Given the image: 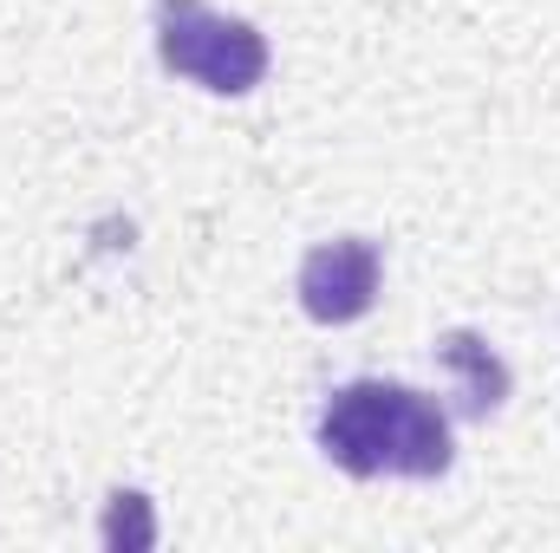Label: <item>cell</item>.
<instances>
[{
    "label": "cell",
    "mask_w": 560,
    "mask_h": 553,
    "mask_svg": "<svg viewBox=\"0 0 560 553\" xmlns=\"http://www.w3.org/2000/svg\"><path fill=\"white\" fill-rule=\"evenodd\" d=\"M156 541V521H150V502L138 489H118L112 508H105V548H150Z\"/></svg>",
    "instance_id": "cell-5"
},
{
    "label": "cell",
    "mask_w": 560,
    "mask_h": 553,
    "mask_svg": "<svg viewBox=\"0 0 560 553\" xmlns=\"http://www.w3.org/2000/svg\"><path fill=\"white\" fill-rule=\"evenodd\" d=\"M156 59L215 98H248L268 79L261 26L215 13L209 0H156Z\"/></svg>",
    "instance_id": "cell-2"
},
{
    "label": "cell",
    "mask_w": 560,
    "mask_h": 553,
    "mask_svg": "<svg viewBox=\"0 0 560 553\" xmlns=\"http://www.w3.org/2000/svg\"><path fill=\"white\" fill-rule=\"evenodd\" d=\"M436 365H443V378H450V398H456V411L463 416H495L509 404V365H502V352L482 339V332H443L436 339Z\"/></svg>",
    "instance_id": "cell-4"
},
{
    "label": "cell",
    "mask_w": 560,
    "mask_h": 553,
    "mask_svg": "<svg viewBox=\"0 0 560 553\" xmlns=\"http://www.w3.org/2000/svg\"><path fill=\"white\" fill-rule=\"evenodd\" d=\"M319 449L332 469L372 482V475H405V482H436L456 462L450 411L423 398L418 385L392 378H352L326 398L319 411Z\"/></svg>",
    "instance_id": "cell-1"
},
{
    "label": "cell",
    "mask_w": 560,
    "mask_h": 553,
    "mask_svg": "<svg viewBox=\"0 0 560 553\" xmlns=\"http://www.w3.org/2000/svg\"><path fill=\"white\" fill-rule=\"evenodd\" d=\"M378 274H385L378 242L339 235V242L306 248L293 293H300L306 319H319V326H352V319H365V313L378 306Z\"/></svg>",
    "instance_id": "cell-3"
}]
</instances>
